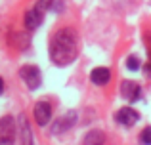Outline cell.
<instances>
[{
    "label": "cell",
    "mask_w": 151,
    "mask_h": 145,
    "mask_svg": "<svg viewBox=\"0 0 151 145\" xmlns=\"http://www.w3.org/2000/svg\"><path fill=\"white\" fill-rule=\"evenodd\" d=\"M140 141L144 145H151V126L144 128V132H142V136H140Z\"/></svg>",
    "instance_id": "13"
},
{
    "label": "cell",
    "mask_w": 151,
    "mask_h": 145,
    "mask_svg": "<svg viewBox=\"0 0 151 145\" xmlns=\"http://www.w3.org/2000/svg\"><path fill=\"white\" fill-rule=\"evenodd\" d=\"M82 145H105V134L101 130H92L86 134Z\"/></svg>",
    "instance_id": "11"
},
{
    "label": "cell",
    "mask_w": 151,
    "mask_h": 145,
    "mask_svg": "<svg viewBox=\"0 0 151 145\" xmlns=\"http://www.w3.org/2000/svg\"><path fill=\"white\" fill-rule=\"evenodd\" d=\"M19 143L21 145H33V132H31V126L27 122L25 115H19Z\"/></svg>",
    "instance_id": "9"
},
{
    "label": "cell",
    "mask_w": 151,
    "mask_h": 145,
    "mask_svg": "<svg viewBox=\"0 0 151 145\" xmlns=\"http://www.w3.org/2000/svg\"><path fill=\"white\" fill-rule=\"evenodd\" d=\"M52 119V105L48 101H38L35 105V120H37L40 126H46Z\"/></svg>",
    "instance_id": "6"
},
{
    "label": "cell",
    "mask_w": 151,
    "mask_h": 145,
    "mask_svg": "<svg viewBox=\"0 0 151 145\" xmlns=\"http://www.w3.org/2000/svg\"><path fill=\"white\" fill-rule=\"evenodd\" d=\"M78 54L77 36L73 29H61L54 34L50 42V57L55 65H69Z\"/></svg>",
    "instance_id": "1"
},
{
    "label": "cell",
    "mask_w": 151,
    "mask_h": 145,
    "mask_svg": "<svg viewBox=\"0 0 151 145\" xmlns=\"http://www.w3.org/2000/svg\"><path fill=\"white\" fill-rule=\"evenodd\" d=\"M75 120H77V113H75V111H69L65 116L58 119L54 124H52V134H63V132H67L75 124Z\"/></svg>",
    "instance_id": "8"
},
{
    "label": "cell",
    "mask_w": 151,
    "mask_h": 145,
    "mask_svg": "<svg viewBox=\"0 0 151 145\" xmlns=\"http://www.w3.org/2000/svg\"><path fill=\"white\" fill-rule=\"evenodd\" d=\"M15 141V122L12 116L0 119V145H12Z\"/></svg>",
    "instance_id": "4"
},
{
    "label": "cell",
    "mask_w": 151,
    "mask_h": 145,
    "mask_svg": "<svg viewBox=\"0 0 151 145\" xmlns=\"http://www.w3.org/2000/svg\"><path fill=\"white\" fill-rule=\"evenodd\" d=\"M50 2H52V0H38L37 6L25 14V27H27L29 31H35V29H37V27L42 23L44 11L50 8Z\"/></svg>",
    "instance_id": "2"
},
{
    "label": "cell",
    "mask_w": 151,
    "mask_h": 145,
    "mask_svg": "<svg viewBox=\"0 0 151 145\" xmlns=\"http://www.w3.org/2000/svg\"><path fill=\"white\" fill-rule=\"evenodd\" d=\"M90 80L96 86H105L107 82L111 80V71L105 67H96L92 73H90Z\"/></svg>",
    "instance_id": "10"
},
{
    "label": "cell",
    "mask_w": 151,
    "mask_h": 145,
    "mask_svg": "<svg viewBox=\"0 0 151 145\" xmlns=\"http://www.w3.org/2000/svg\"><path fill=\"white\" fill-rule=\"evenodd\" d=\"M138 119H140V115L132 107H122L121 111L115 113V120L119 124H122V126H134L138 122Z\"/></svg>",
    "instance_id": "5"
},
{
    "label": "cell",
    "mask_w": 151,
    "mask_h": 145,
    "mask_svg": "<svg viewBox=\"0 0 151 145\" xmlns=\"http://www.w3.org/2000/svg\"><path fill=\"white\" fill-rule=\"evenodd\" d=\"M19 76L23 78V82L27 84L29 90H37L40 86V71L35 65H23L19 69Z\"/></svg>",
    "instance_id": "3"
},
{
    "label": "cell",
    "mask_w": 151,
    "mask_h": 145,
    "mask_svg": "<svg viewBox=\"0 0 151 145\" xmlns=\"http://www.w3.org/2000/svg\"><path fill=\"white\" fill-rule=\"evenodd\" d=\"M121 94L126 101H138L142 97V88L140 84H136L132 80H124L121 84Z\"/></svg>",
    "instance_id": "7"
},
{
    "label": "cell",
    "mask_w": 151,
    "mask_h": 145,
    "mask_svg": "<svg viewBox=\"0 0 151 145\" xmlns=\"http://www.w3.org/2000/svg\"><path fill=\"white\" fill-rule=\"evenodd\" d=\"M4 92V80H2V76H0V94Z\"/></svg>",
    "instance_id": "14"
},
{
    "label": "cell",
    "mask_w": 151,
    "mask_h": 145,
    "mask_svg": "<svg viewBox=\"0 0 151 145\" xmlns=\"http://www.w3.org/2000/svg\"><path fill=\"white\" fill-rule=\"evenodd\" d=\"M126 67H128L130 71H138V69H140V59H138L136 56H130L128 59H126Z\"/></svg>",
    "instance_id": "12"
}]
</instances>
